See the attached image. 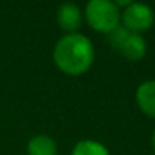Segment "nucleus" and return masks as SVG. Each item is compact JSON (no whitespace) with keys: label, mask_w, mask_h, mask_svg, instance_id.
<instances>
[{"label":"nucleus","mask_w":155,"mask_h":155,"mask_svg":"<svg viewBox=\"0 0 155 155\" xmlns=\"http://www.w3.org/2000/svg\"><path fill=\"white\" fill-rule=\"evenodd\" d=\"M53 62L65 74L79 76L90 70L94 62V46L91 40L81 34L73 32L62 35L53 46Z\"/></svg>","instance_id":"1"},{"label":"nucleus","mask_w":155,"mask_h":155,"mask_svg":"<svg viewBox=\"0 0 155 155\" xmlns=\"http://www.w3.org/2000/svg\"><path fill=\"white\" fill-rule=\"evenodd\" d=\"M120 14L113 0H90L84 12L90 28L107 35L120 26Z\"/></svg>","instance_id":"2"},{"label":"nucleus","mask_w":155,"mask_h":155,"mask_svg":"<svg viewBox=\"0 0 155 155\" xmlns=\"http://www.w3.org/2000/svg\"><path fill=\"white\" fill-rule=\"evenodd\" d=\"M108 44L129 61H138L146 55V41L140 34H134L123 26L116 28L107 35Z\"/></svg>","instance_id":"3"},{"label":"nucleus","mask_w":155,"mask_h":155,"mask_svg":"<svg viewBox=\"0 0 155 155\" xmlns=\"http://www.w3.org/2000/svg\"><path fill=\"white\" fill-rule=\"evenodd\" d=\"M120 20L123 23V28L134 34H140L152 28L155 15L149 5L141 2H132L128 8L122 11Z\"/></svg>","instance_id":"4"},{"label":"nucleus","mask_w":155,"mask_h":155,"mask_svg":"<svg viewBox=\"0 0 155 155\" xmlns=\"http://www.w3.org/2000/svg\"><path fill=\"white\" fill-rule=\"evenodd\" d=\"M82 11L73 2H65L56 9V23L67 34H73L82 25Z\"/></svg>","instance_id":"5"},{"label":"nucleus","mask_w":155,"mask_h":155,"mask_svg":"<svg viewBox=\"0 0 155 155\" xmlns=\"http://www.w3.org/2000/svg\"><path fill=\"white\" fill-rule=\"evenodd\" d=\"M135 101L144 114L155 119V79L144 81L137 87Z\"/></svg>","instance_id":"6"},{"label":"nucleus","mask_w":155,"mask_h":155,"mask_svg":"<svg viewBox=\"0 0 155 155\" xmlns=\"http://www.w3.org/2000/svg\"><path fill=\"white\" fill-rule=\"evenodd\" d=\"M26 150L28 155H58V144L50 135L37 134L29 138Z\"/></svg>","instance_id":"7"},{"label":"nucleus","mask_w":155,"mask_h":155,"mask_svg":"<svg viewBox=\"0 0 155 155\" xmlns=\"http://www.w3.org/2000/svg\"><path fill=\"white\" fill-rule=\"evenodd\" d=\"M71 155H110V150L107 149L104 143L97 140L85 138V140L78 141L73 146Z\"/></svg>","instance_id":"8"},{"label":"nucleus","mask_w":155,"mask_h":155,"mask_svg":"<svg viewBox=\"0 0 155 155\" xmlns=\"http://www.w3.org/2000/svg\"><path fill=\"white\" fill-rule=\"evenodd\" d=\"M152 146H153V149H155V129H153V132H152Z\"/></svg>","instance_id":"9"}]
</instances>
